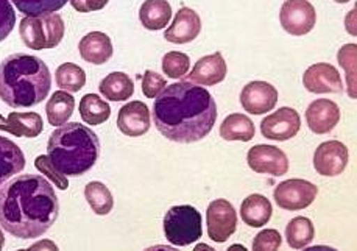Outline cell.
<instances>
[{"mask_svg": "<svg viewBox=\"0 0 357 251\" xmlns=\"http://www.w3.org/2000/svg\"><path fill=\"white\" fill-rule=\"evenodd\" d=\"M217 116V105L209 91L188 80L165 86L151 109L158 131L178 144L204 139L213 131Z\"/></svg>", "mask_w": 357, "mask_h": 251, "instance_id": "obj_1", "label": "cell"}, {"mask_svg": "<svg viewBox=\"0 0 357 251\" xmlns=\"http://www.w3.org/2000/svg\"><path fill=\"white\" fill-rule=\"evenodd\" d=\"M58 214V197L41 175H19L0 189V227L17 239L41 237Z\"/></svg>", "mask_w": 357, "mask_h": 251, "instance_id": "obj_2", "label": "cell"}, {"mask_svg": "<svg viewBox=\"0 0 357 251\" xmlns=\"http://www.w3.org/2000/svg\"><path fill=\"white\" fill-rule=\"evenodd\" d=\"M50 70L41 58L13 54L0 63V98L11 108H31L47 98Z\"/></svg>", "mask_w": 357, "mask_h": 251, "instance_id": "obj_3", "label": "cell"}, {"mask_svg": "<svg viewBox=\"0 0 357 251\" xmlns=\"http://www.w3.org/2000/svg\"><path fill=\"white\" fill-rule=\"evenodd\" d=\"M47 156L63 175L83 176L100 156V139L86 125L64 123L50 135Z\"/></svg>", "mask_w": 357, "mask_h": 251, "instance_id": "obj_4", "label": "cell"}, {"mask_svg": "<svg viewBox=\"0 0 357 251\" xmlns=\"http://www.w3.org/2000/svg\"><path fill=\"white\" fill-rule=\"evenodd\" d=\"M63 17L56 13L43 16H25L19 25L22 43L31 50L55 49L64 38Z\"/></svg>", "mask_w": 357, "mask_h": 251, "instance_id": "obj_5", "label": "cell"}, {"mask_svg": "<svg viewBox=\"0 0 357 251\" xmlns=\"http://www.w3.org/2000/svg\"><path fill=\"white\" fill-rule=\"evenodd\" d=\"M162 225L165 239L175 247L190 245L203 236L202 214L189 204L170 208L164 215Z\"/></svg>", "mask_w": 357, "mask_h": 251, "instance_id": "obj_6", "label": "cell"}, {"mask_svg": "<svg viewBox=\"0 0 357 251\" xmlns=\"http://www.w3.org/2000/svg\"><path fill=\"white\" fill-rule=\"evenodd\" d=\"M317 194H319V188L314 183L292 178V180L278 184L273 190V198L281 209L300 211L309 208L315 201Z\"/></svg>", "mask_w": 357, "mask_h": 251, "instance_id": "obj_7", "label": "cell"}, {"mask_svg": "<svg viewBox=\"0 0 357 251\" xmlns=\"http://www.w3.org/2000/svg\"><path fill=\"white\" fill-rule=\"evenodd\" d=\"M281 27L292 36H304L317 22L314 5L307 0H286L280 11Z\"/></svg>", "mask_w": 357, "mask_h": 251, "instance_id": "obj_8", "label": "cell"}, {"mask_svg": "<svg viewBox=\"0 0 357 251\" xmlns=\"http://www.w3.org/2000/svg\"><path fill=\"white\" fill-rule=\"evenodd\" d=\"M208 236L217 243L227 242L237 229V213L228 200H214L206 211Z\"/></svg>", "mask_w": 357, "mask_h": 251, "instance_id": "obj_9", "label": "cell"}, {"mask_svg": "<svg viewBox=\"0 0 357 251\" xmlns=\"http://www.w3.org/2000/svg\"><path fill=\"white\" fill-rule=\"evenodd\" d=\"M247 162L251 170L262 175L282 176L289 172L287 155L281 149L275 147V145H255L248 151Z\"/></svg>", "mask_w": 357, "mask_h": 251, "instance_id": "obj_10", "label": "cell"}, {"mask_svg": "<svg viewBox=\"0 0 357 251\" xmlns=\"http://www.w3.org/2000/svg\"><path fill=\"white\" fill-rule=\"evenodd\" d=\"M301 130L300 114L294 108H280L262 119L261 133L266 139L284 142L295 137Z\"/></svg>", "mask_w": 357, "mask_h": 251, "instance_id": "obj_11", "label": "cell"}, {"mask_svg": "<svg viewBox=\"0 0 357 251\" xmlns=\"http://www.w3.org/2000/svg\"><path fill=\"white\" fill-rule=\"evenodd\" d=\"M349 161L348 147L340 141L320 144L314 153V167L321 176H339Z\"/></svg>", "mask_w": 357, "mask_h": 251, "instance_id": "obj_12", "label": "cell"}, {"mask_svg": "<svg viewBox=\"0 0 357 251\" xmlns=\"http://www.w3.org/2000/svg\"><path fill=\"white\" fill-rule=\"evenodd\" d=\"M303 84L314 94H339L343 91V83L339 70L333 64H312L303 75Z\"/></svg>", "mask_w": 357, "mask_h": 251, "instance_id": "obj_13", "label": "cell"}, {"mask_svg": "<svg viewBox=\"0 0 357 251\" xmlns=\"http://www.w3.org/2000/svg\"><path fill=\"white\" fill-rule=\"evenodd\" d=\"M241 103L250 114H266L276 107L278 91L267 82H251L241 92Z\"/></svg>", "mask_w": 357, "mask_h": 251, "instance_id": "obj_14", "label": "cell"}, {"mask_svg": "<svg viewBox=\"0 0 357 251\" xmlns=\"http://www.w3.org/2000/svg\"><path fill=\"white\" fill-rule=\"evenodd\" d=\"M117 127L130 137L144 136L150 130V109L144 102H128L119 109Z\"/></svg>", "mask_w": 357, "mask_h": 251, "instance_id": "obj_15", "label": "cell"}, {"mask_svg": "<svg viewBox=\"0 0 357 251\" xmlns=\"http://www.w3.org/2000/svg\"><path fill=\"white\" fill-rule=\"evenodd\" d=\"M306 122L309 130L315 135L331 133L340 122V108L333 100L319 98L307 107Z\"/></svg>", "mask_w": 357, "mask_h": 251, "instance_id": "obj_16", "label": "cell"}, {"mask_svg": "<svg viewBox=\"0 0 357 251\" xmlns=\"http://www.w3.org/2000/svg\"><path fill=\"white\" fill-rule=\"evenodd\" d=\"M202 31V19L194 10L183 6L175 15L174 22L165 30V41L174 44H188L198 38Z\"/></svg>", "mask_w": 357, "mask_h": 251, "instance_id": "obj_17", "label": "cell"}, {"mask_svg": "<svg viewBox=\"0 0 357 251\" xmlns=\"http://www.w3.org/2000/svg\"><path fill=\"white\" fill-rule=\"evenodd\" d=\"M227 74L228 68L227 63H225V58L220 52H215L213 55H206L198 59L192 72L186 75L184 80L200 86H214L222 83Z\"/></svg>", "mask_w": 357, "mask_h": 251, "instance_id": "obj_18", "label": "cell"}, {"mask_svg": "<svg viewBox=\"0 0 357 251\" xmlns=\"http://www.w3.org/2000/svg\"><path fill=\"white\" fill-rule=\"evenodd\" d=\"M78 50L84 61L97 66L108 63L114 54L111 38L102 31H91L83 36L78 44Z\"/></svg>", "mask_w": 357, "mask_h": 251, "instance_id": "obj_19", "label": "cell"}, {"mask_svg": "<svg viewBox=\"0 0 357 251\" xmlns=\"http://www.w3.org/2000/svg\"><path fill=\"white\" fill-rule=\"evenodd\" d=\"M25 167V155L21 147L0 136V188Z\"/></svg>", "mask_w": 357, "mask_h": 251, "instance_id": "obj_20", "label": "cell"}, {"mask_svg": "<svg viewBox=\"0 0 357 251\" xmlns=\"http://www.w3.org/2000/svg\"><path fill=\"white\" fill-rule=\"evenodd\" d=\"M273 208L270 200H267L264 195L253 194L248 195L245 200L242 201L241 206V217L251 228H262L272 219Z\"/></svg>", "mask_w": 357, "mask_h": 251, "instance_id": "obj_21", "label": "cell"}, {"mask_svg": "<svg viewBox=\"0 0 357 251\" xmlns=\"http://www.w3.org/2000/svg\"><path fill=\"white\" fill-rule=\"evenodd\" d=\"M100 94L111 102H125L135 94V83L123 72H111L98 86Z\"/></svg>", "mask_w": 357, "mask_h": 251, "instance_id": "obj_22", "label": "cell"}, {"mask_svg": "<svg viewBox=\"0 0 357 251\" xmlns=\"http://www.w3.org/2000/svg\"><path fill=\"white\" fill-rule=\"evenodd\" d=\"M170 17L172 6L167 0H145L139 10L141 24L151 31L162 30L170 22Z\"/></svg>", "mask_w": 357, "mask_h": 251, "instance_id": "obj_23", "label": "cell"}, {"mask_svg": "<svg viewBox=\"0 0 357 251\" xmlns=\"http://www.w3.org/2000/svg\"><path fill=\"white\" fill-rule=\"evenodd\" d=\"M256 128L251 119L245 114H229L225 117L220 125V136L225 141H242L248 142L255 137Z\"/></svg>", "mask_w": 357, "mask_h": 251, "instance_id": "obj_24", "label": "cell"}, {"mask_svg": "<svg viewBox=\"0 0 357 251\" xmlns=\"http://www.w3.org/2000/svg\"><path fill=\"white\" fill-rule=\"evenodd\" d=\"M75 109V98L68 91H56L45 105L47 121L54 127H61L69 121Z\"/></svg>", "mask_w": 357, "mask_h": 251, "instance_id": "obj_25", "label": "cell"}, {"mask_svg": "<svg viewBox=\"0 0 357 251\" xmlns=\"http://www.w3.org/2000/svg\"><path fill=\"white\" fill-rule=\"evenodd\" d=\"M11 135L16 137H38L43 133L44 122L38 112H10Z\"/></svg>", "mask_w": 357, "mask_h": 251, "instance_id": "obj_26", "label": "cell"}, {"mask_svg": "<svg viewBox=\"0 0 357 251\" xmlns=\"http://www.w3.org/2000/svg\"><path fill=\"white\" fill-rule=\"evenodd\" d=\"M315 237L314 223L307 217H295L289 222L286 228V239L290 248H306Z\"/></svg>", "mask_w": 357, "mask_h": 251, "instance_id": "obj_27", "label": "cell"}, {"mask_svg": "<svg viewBox=\"0 0 357 251\" xmlns=\"http://www.w3.org/2000/svg\"><path fill=\"white\" fill-rule=\"evenodd\" d=\"M80 116L84 123L102 125L109 119V105L97 94H86L80 100Z\"/></svg>", "mask_w": 357, "mask_h": 251, "instance_id": "obj_28", "label": "cell"}, {"mask_svg": "<svg viewBox=\"0 0 357 251\" xmlns=\"http://www.w3.org/2000/svg\"><path fill=\"white\" fill-rule=\"evenodd\" d=\"M84 198L97 215H108L114 208V198L100 181H91L84 188Z\"/></svg>", "mask_w": 357, "mask_h": 251, "instance_id": "obj_29", "label": "cell"}, {"mask_svg": "<svg viewBox=\"0 0 357 251\" xmlns=\"http://www.w3.org/2000/svg\"><path fill=\"white\" fill-rule=\"evenodd\" d=\"M58 88L68 92H78L86 84V72L74 63H64L55 72Z\"/></svg>", "mask_w": 357, "mask_h": 251, "instance_id": "obj_30", "label": "cell"}, {"mask_svg": "<svg viewBox=\"0 0 357 251\" xmlns=\"http://www.w3.org/2000/svg\"><path fill=\"white\" fill-rule=\"evenodd\" d=\"M15 3L16 8L24 13L25 16H43L50 15V13H56L61 10L63 6L69 2V0H10Z\"/></svg>", "mask_w": 357, "mask_h": 251, "instance_id": "obj_31", "label": "cell"}, {"mask_svg": "<svg viewBox=\"0 0 357 251\" xmlns=\"http://www.w3.org/2000/svg\"><path fill=\"white\" fill-rule=\"evenodd\" d=\"M356 55L357 47L356 44H347L337 54V61L347 72V83H348V96L351 98L357 97L356 92Z\"/></svg>", "mask_w": 357, "mask_h": 251, "instance_id": "obj_32", "label": "cell"}, {"mask_svg": "<svg viewBox=\"0 0 357 251\" xmlns=\"http://www.w3.org/2000/svg\"><path fill=\"white\" fill-rule=\"evenodd\" d=\"M190 68V58L181 52H169L162 56V72L169 78H181L188 75Z\"/></svg>", "mask_w": 357, "mask_h": 251, "instance_id": "obj_33", "label": "cell"}, {"mask_svg": "<svg viewBox=\"0 0 357 251\" xmlns=\"http://www.w3.org/2000/svg\"><path fill=\"white\" fill-rule=\"evenodd\" d=\"M35 167L38 172H41L43 175H45L50 180V183H54L58 189L61 190H68L69 188V180L68 176L63 175L54 164H52L50 158L47 155H39L35 160Z\"/></svg>", "mask_w": 357, "mask_h": 251, "instance_id": "obj_34", "label": "cell"}, {"mask_svg": "<svg viewBox=\"0 0 357 251\" xmlns=\"http://www.w3.org/2000/svg\"><path fill=\"white\" fill-rule=\"evenodd\" d=\"M282 243L280 231L276 229H262L259 234H256L253 241L255 251H275L280 250Z\"/></svg>", "mask_w": 357, "mask_h": 251, "instance_id": "obj_35", "label": "cell"}, {"mask_svg": "<svg viewBox=\"0 0 357 251\" xmlns=\"http://www.w3.org/2000/svg\"><path fill=\"white\" fill-rule=\"evenodd\" d=\"M15 24L16 13L13 10V3L10 0H0V43L8 38L15 29Z\"/></svg>", "mask_w": 357, "mask_h": 251, "instance_id": "obj_36", "label": "cell"}, {"mask_svg": "<svg viewBox=\"0 0 357 251\" xmlns=\"http://www.w3.org/2000/svg\"><path fill=\"white\" fill-rule=\"evenodd\" d=\"M167 86L162 75L153 70H147L142 75V92L147 98H156V96Z\"/></svg>", "mask_w": 357, "mask_h": 251, "instance_id": "obj_37", "label": "cell"}, {"mask_svg": "<svg viewBox=\"0 0 357 251\" xmlns=\"http://www.w3.org/2000/svg\"><path fill=\"white\" fill-rule=\"evenodd\" d=\"M109 0H70V5L78 13H92L105 8Z\"/></svg>", "mask_w": 357, "mask_h": 251, "instance_id": "obj_38", "label": "cell"}, {"mask_svg": "<svg viewBox=\"0 0 357 251\" xmlns=\"http://www.w3.org/2000/svg\"><path fill=\"white\" fill-rule=\"evenodd\" d=\"M43 248H47V250H58V247L55 243H52L50 241H43V242H38L35 245H31L29 250H43Z\"/></svg>", "mask_w": 357, "mask_h": 251, "instance_id": "obj_39", "label": "cell"}, {"mask_svg": "<svg viewBox=\"0 0 357 251\" xmlns=\"http://www.w3.org/2000/svg\"><path fill=\"white\" fill-rule=\"evenodd\" d=\"M0 130L6 131V133H11V125L8 122V119H3L2 116H0Z\"/></svg>", "mask_w": 357, "mask_h": 251, "instance_id": "obj_40", "label": "cell"}, {"mask_svg": "<svg viewBox=\"0 0 357 251\" xmlns=\"http://www.w3.org/2000/svg\"><path fill=\"white\" fill-rule=\"evenodd\" d=\"M5 247V236L2 233V229H0V250Z\"/></svg>", "mask_w": 357, "mask_h": 251, "instance_id": "obj_41", "label": "cell"}, {"mask_svg": "<svg viewBox=\"0 0 357 251\" xmlns=\"http://www.w3.org/2000/svg\"><path fill=\"white\" fill-rule=\"evenodd\" d=\"M195 250H197V251H200V250H213V248L208 247V245H197V247H195Z\"/></svg>", "mask_w": 357, "mask_h": 251, "instance_id": "obj_42", "label": "cell"}, {"mask_svg": "<svg viewBox=\"0 0 357 251\" xmlns=\"http://www.w3.org/2000/svg\"><path fill=\"white\" fill-rule=\"evenodd\" d=\"M229 250H245V248L241 247V245H233V247H229Z\"/></svg>", "mask_w": 357, "mask_h": 251, "instance_id": "obj_43", "label": "cell"}, {"mask_svg": "<svg viewBox=\"0 0 357 251\" xmlns=\"http://www.w3.org/2000/svg\"><path fill=\"white\" fill-rule=\"evenodd\" d=\"M334 2H337V3H348L349 0H334Z\"/></svg>", "mask_w": 357, "mask_h": 251, "instance_id": "obj_44", "label": "cell"}]
</instances>
